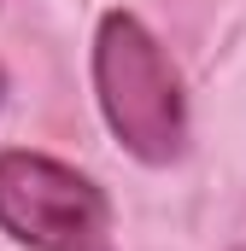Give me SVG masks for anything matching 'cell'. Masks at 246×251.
<instances>
[{
	"instance_id": "cell-1",
	"label": "cell",
	"mask_w": 246,
	"mask_h": 251,
	"mask_svg": "<svg viewBox=\"0 0 246 251\" xmlns=\"http://www.w3.org/2000/svg\"><path fill=\"white\" fill-rule=\"evenodd\" d=\"M94 94L106 128L141 164H176L187 146V105L182 82L135 12H106L94 35Z\"/></svg>"
},
{
	"instance_id": "cell-2",
	"label": "cell",
	"mask_w": 246,
	"mask_h": 251,
	"mask_svg": "<svg viewBox=\"0 0 246 251\" xmlns=\"http://www.w3.org/2000/svg\"><path fill=\"white\" fill-rule=\"evenodd\" d=\"M106 193L47 152H0V228L30 251H106Z\"/></svg>"
},
{
	"instance_id": "cell-3",
	"label": "cell",
	"mask_w": 246,
	"mask_h": 251,
	"mask_svg": "<svg viewBox=\"0 0 246 251\" xmlns=\"http://www.w3.org/2000/svg\"><path fill=\"white\" fill-rule=\"evenodd\" d=\"M0 94H6V76H0Z\"/></svg>"
},
{
	"instance_id": "cell-4",
	"label": "cell",
	"mask_w": 246,
	"mask_h": 251,
	"mask_svg": "<svg viewBox=\"0 0 246 251\" xmlns=\"http://www.w3.org/2000/svg\"><path fill=\"white\" fill-rule=\"evenodd\" d=\"M241 251H246V246H241Z\"/></svg>"
}]
</instances>
